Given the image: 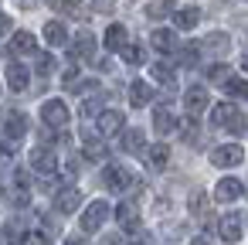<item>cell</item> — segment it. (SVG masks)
I'll list each match as a JSON object with an SVG mask.
<instances>
[{
    "instance_id": "obj_32",
    "label": "cell",
    "mask_w": 248,
    "mask_h": 245,
    "mask_svg": "<svg viewBox=\"0 0 248 245\" xmlns=\"http://www.w3.org/2000/svg\"><path fill=\"white\" fill-rule=\"evenodd\" d=\"M153 79H156V82H167V85H170V82H173V68H170L167 62H156V65H153Z\"/></svg>"
},
{
    "instance_id": "obj_9",
    "label": "cell",
    "mask_w": 248,
    "mask_h": 245,
    "mask_svg": "<svg viewBox=\"0 0 248 245\" xmlns=\"http://www.w3.org/2000/svg\"><path fill=\"white\" fill-rule=\"evenodd\" d=\"M217 235H221L224 242H238V238H241V214L228 211V214L217 221Z\"/></svg>"
},
{
    "instance_id": "obj_4",
    "label": "cell",
    "mask_w": 248,
    "mask_h": 245,
    "mask_svg": "<svg viewBox=\"0 0 248 245\" xmlns=\"http://www.w3.org/2000/svg\"><path fill=\"white\" fill-rule=\"evenodd\" d=\"M102 184H106L109 191H129V187H136V177H133L126 167H106Z\"/></svg>"
},
{
    "instance_id": "obj_14",
    "label": "cell",
    "mask_w": 248,
    "mask_h": 245,
    "mask_svg": "<svg viewBox=\"0 0 248 245\" xmlns=\"http://www.w3.org/2000/svg\"><path fill=\"white\" fill-rule=\"evenodd\" d=\"M72 55H75V58H92V55H95V38H92V31H78V34H75Z\"/></svg>"
},
{
    "instance_id": "obj_7",
    "label": "cell",
    "mask_w": 248,
    "mask_h": 245,
    "mask_svg": "<svg viewBox=\"0 0 248 245\" xmlns=\"http://www.w3.org/2000/svg\"><path fill=\"white\" fill-rule=\"evenodd\" d=\"M78 204H82V191H78V187H62V191L55 194V211H62V214L78 211Z\"/></svg>"
},
{
    "instance_id": "obj_42",
    "label": "cell",
    "mask_w": 248,
    "mask_h": 245,
    "mask_svg": "<svg viewBox=\"0 0 248 245\" xmlns=\"http://www.w3.org/2000/svg\"><path fill=\"white\" fill-rule=\"evenodd\" d=\"M241 68H245V72H248V51H245V55H241Z\"/></svg>"
},
{
    "instance_id": "obj_28",
    "label": "cell",
    "mask_w": 248,
    "mask_h": 245,
    "mask_svg": "<svg viewBox=\"0 0 248 245\" xmlns=\"http://www.w3.org/2000/svg\"><path fill=\"white\" fill-rule=\"evenodd\" d=\"M224 92H228L231 99H248V82H245V79H228V82H224Z\"/></svg>"
},
{
    "instance_id": "obj_19",
    "label": "cell",
    "mask_w": 248,
    "mask_h": 245,
    "mask_svg": "<svg viewBox=\"0 0 248 245\" xmlns=\"http://www.w3.org/2000/svg\"><path fill=\"white\" fill-rule=\"evenodd\" d=\"M34 48H38V41H34V34H28V31H17V34L11 38V51H14V55H34Z\"/></svg>"
},
{
    "instance_id": "obj_26",
    "label": "cell",
    "mask_w": 248,
    "mask_h": 245,
    "mask_svg": "<svg viewBox=\"0 0 248 245\" xmlns=\"http://www.w3.org/2000/svg\"><path fill=\"white\" fill-rule=\"evenodd\" d=\"M146 160H150V167L163 170V167H167V160H170V147H163V143L150 147V150H146Z\"/></svg>"
},
{
    "instance_id": "obj_31",
    "label": "cell",
    "mask_w": 248,
    "mask_h": 245,
    "mask_svg": "<svg viewBox=\"0 0 248 245\" xmlns=\"http://www.w3.org/2000/svg\"><path fill=\"white\" fill-rule=\"evenodd\" d=\"M85 157H89V160H106V157H109V153H106V143L85 140Z\"/></svg>"
},
{
    "instance_id": "obj_10",
    "label": "cell",
    "mask_w": 248,
    "mask_h": 245,
    "mask_svg": "<svg viewBox=\"0 0 248 245\" xmlns=\"http://www.w3.org/2000/svg\"><path fill=\"white\" fill-rule=\"evenodd\" d=\"M184 106H187V113H190V116L204 113V109H207V89H201V85H190V89L184 92Z\"/></svg>"
},
{
    "instance_id": "obj_8",
    "label": "cell",
    "mask_w": 248,
    "mask_h": 245,
    "mask_svg": "<svg viewBox=\"0 0 248 245\" xmlns=\"http://www.w3.org/2000/svg\"><path fill=\"white\" fill-rule=\"evenodd\" d=\"M31 167L38 170V174H55V167H58V157L51 153V150H45V147H38V150H31Z\"/></svg>"
},
{
    "instance_id": "obj_23",
    "label": "cell",
    "mask_w": 248,
    "mask_h": 245,
    "mask_svg": "<svg viewBox=\"0 0 248 245\" xmlns=\"http://www.w3.org/2000/svg\"><path fill=\"white\" fill-rule=\"evenodd\" d=\"M201 48H207V51H214V55H224L228 48H231V38L224 34V31H214V34H207L204 38V45Z\"/></svg>"
},
{
    "instance_id": "obj_18",
    "label": "cell",
    "mask_w": 248,
    "mask_h": 245,
    "mask_svg": "<svg viewBox=\"0 0 248 245\" xmlns=\"http://www.w3.org/2000/svg\"><path fill=\"white\" fill-rule=\"evenodd\" d=\"M153 48L156 51H163V55H170V51H177V34L173 31H167V28H160V31H153Z\"/></svg>"
},
{
    "instance_id": "obj_17",
    "label": "cell",
    "mask_w": 248,
    "mask_h": 245,
    "mask_svg": "<svg viewBox=\"0 0 248 245\" xmlns=\"http://www.w3.org/2000/svg\"><path fill=\"white\" fill-rule=\"evenodd\" d=\"M45 41H48L51 48H62V45L68 41L65 24H62V21H48V24H45Z\"/></svg>"
},
{
    "instance_id": "obj_37",
    "label": "cell",
    "mask_w": 248,
    "mask_h": 245,
    "mask_svg": "<svg viewBox=\"0 0 248 245\" xmlns=\"http://www.w3.org/2000/svg\"><path fill=\"white\" fill-rule=\"evenodd\" d=\"M224 75H228V65H211V68H207V79H211V82H228Z\"/></svg>"
},
{
    "instance_id": "obj_29",
    "label": "cell",
    "mask_w": 248,
    "mask_h": 245,
    "mask_svg": "<svg viewBox=\"0 0 248 245\" xmlns=\"http://www.w3.org/2000/svg\"><path fill=\"white\" fill-rule=\"evenodd\" d=\"M4 238H7V242H24L28 231H24L21 221H7V225H4Z\"/></svg>"
},
{
    "instance_id": "obj_15",
    "label": "cell",
    "mask_w": 248,
    "mask_h": 245,
    "mask_svg": "<svg viewBox=\"0 0 248 245\" xmlns=\"http://www.w3.org/2000/svg\"><path fill=\"white\" fill-rule=\"evenodd\" d=\"M180 123H177V116L170 113V109H156L153 113V130L160 133V136H167V133H173Z\"/></svg>"
},
{
    "instance_id": "obj_3",
    "label": "cell",
    "mask_w": 248,
    "mask_h": 245,
    "mask_svg": "<svg viewBox=\"0 0 248 245\" xmlns=\"http://www.w3.org/2000/svg\"><path fill=\"white\" fill-rule=\"evenodd\" d=\"M41 119L58 130V126H65V123L72 119V113H68V106H65L62 99H48V102L41 106Z\"/></svg>"
},
{
    "instance_id": "obj_40",
    "label": "cell",
    "mask_w": 248,
    "mask_h": 245,
    "mask_svg": "<svg viewBox=\"0 0 248 245\" xmlns=\"http://www.w3.org/2000/svg\"><path fill=\"white\" fill-rule=\"evenodd\" d=\"M102 245H119V235H106V242Z\"/></svg>"
},
{
    "instance_id": "obj_25",
    "label": "cell",
    "mask_w": 248,
    "mask_h": 245,
    "mask_svg": "<svg viewBox=\"0 0 248 245\" xmlns=\"http://www.w3.org/2000/svg\"><path fill=\"white\" fill-rule=\"evenodd\" d=\"M48 4L55 11H62V14H75V17L89 11V0H48Z\"/></svg>"
},
{
    "instance_id": "obj_27",
    "label": "cell",
    "mask_w": 248,
    "mask_h": 245,
    "mask_svg": "<svg viewBox=\"0 0 248 245\" xmlns=\"http://www.w3.org/2000/svg\"><path fill=\"white\" fill-rule=\"evenodd\" d=\"M190 214L194 218H207V194L204 191H194L190 194Z\"/></svg>"
},
{
    "instance_id": "obj_34",
    "label": "cell",
    "mask_w": 248,
    "mask_h": 245,
    "mask_svg": "<svg viewBox=\"0 0 248 245\" xmlns=\"http://www.w3.org/2000/svg\"><path fill=\"white\" fill-rule=\"evenodd\" d=\"M17 143H21V140H11V136H0V157H14V153H17Z\"/></svg>"
},
{
    "instance_id": "obj_16",
    "label": "cell",
    "mask_w": 248,
    "mask_h": 245,
    "mask_svg": "<svg viewBox=\"0 0 248 245\" xmlns=\"http://www.w3.org/2000/svg\"><path fill=\"white\" fill-rule=\"evenodd\" d=\"M197 21H201V11H197V7H180V11H173V24H177L180 31L197 28Z\"/></svg>"
},
{
    "instance_id": "obj_41",
    "label": "cell",
    "mask_w": 248,
    "mask_h": 245,
    "mask_svg": "<svg viewBox=\"0 0 248 245\" xmlns=\"http://www.w3.org/2000/svg\"><path fill=\"white\" fill-rule=\"evenodd\" d=\"M65 245H85V238H65Z\"/></svg>"
},
{
    "instance_id": "obj_35",
    "label": "cell",
    "mask_w": 248,
    "mask_h": 245,
    "mask_svg": "<svg viewBox=\"0 0 248 245\" xmlns=\"http://www.w3.org/2000/svg\"><path fill=\"white\" fill-rule=\"evenodd\" d=\"M197 55H201V45H187V48L180 51V62H184V65H194Z\"/></svg>"
},
{
    "instance_id": "obj_2",
    "label": "cell",
    "mask_w": 248,
    "mask_h": 245,
    "mask_svg": "<svg viewBox=\"0 0 248 245\" xmlns=\"http://www.w3.org/2000/svg\"><path fill=\"white\" fill-rule=\"evenodd\" d=\"M109 204L106 201H92L85 211H82V231H99L102 225H106V218H109Z\"/></svg>"
},
{
    "instance_id": "obj_39",
    "label": "cell",
    "mask_w": 248,
    "mask_h": 245,
    "mask_svg": "<svg viewBox=\"0 0 248 245\" xmlns=\"http://www.w3.org/2000/svg\"><path fill=\"white\" fill-rule=\"evenodd\" d=\"M0 34H11V17L0 14Z\"/></svg>"
},
{
    "instance_id": "obj_24",
    "label": "cell",
    "mask_w": 248,
    "mask_h": 245,
    "mask_svg": "<svg viewBox=\"0 0 248 245\" xmlns=\"http://www.w3.org/2000/svg\"><path fill=\"white\" fill-rule=\"evenodd\" d=\"M123 150H126V153H143V150H146L143 130H126V133H123Z\"/></svg>"
},
{
    "instance_id": "obj_11",
    "label": "cell",
    "mask_w": 248,
    "mask_h": 245,
    "mask_svg": "<svg viewBox=\"0 0 248 245\" xmlns=\"http://www.w3.org/2000/svg\"><path fill=\"white\" fill-rule=\"evenodd\" d=\"M123 126H126L123 113H116V109H106V113H99V133H102V136H112V133H119Z\"/></svg>"
},
{
    "instance_id": "obj_12",
    "label": "cell",
    "mask_w": 248,
    "mask_h": 245,
    "mask_svg": "<svg viewBox=\"0 0 248 245\" xmlns=\"http://www.w3.org/2000/svg\"><path fill=\"white\" fill-rule=\"evenodd\" d=\"M116 218H119V225H123L126 231H140V211H136L133 201H123V204L116 208Z\"/></svg>"
},
{
    "instance_id": "obj_6",
    "label": "cell",
    "mask_w": 248,
    "mask_h": 245,
    "mask_svg": "<svg viewBox=\"0 0 248 245\" xmlns=\"http://www.w3.org/2000/svg\"><path fill=\"white\" fill-rule=\"evenodd\" d=\"M241 180H234V177H221L217 184H214V201H221V204H231L234 197H241Z\"/></svg>"
},
{
    "instance_id": "obj_20",
    "label": "cell",
    "mask_w": 248,
    "mask_h": 245,
    "mask_svg": "<svg viewBox=\"0 0 248 245\" xmlns=\"http://www.w3.org/2000/svg\"><path fill=\"white\" fill-rule=\"evenodd\" d=\"M28 75H31V72H28L24 65H17V62L7 65V85H11L14 92H24V89H28Z\"/></svg>"
},
{
    "instance_id": "obj_36",
    "label": "cell",
    "mask_w": 248,
    "mask_h": 245,
    "mask_svg": "<svg viewBox=\"0 0 248 245\" xmlns=\"http://www.w3.org/2000/svg\"><path fill=\"white\" fill-rule=\"evenodd\" d=\"M38 72H41V75H51V72H55V58H51V55H38Z\"/></svg>"
},
{
    "instance_id": "obj_21",
    "label": "cell",
    "mask_w": 248,
    "mask_h": 245,
    "mask_svg": "<svg viewBox=\"0 0 248 245\" xmlns=\"http://www.w3.org/2000/svg\"><path fill=\"white\" fill-rule=\"evenodd\" d=\"M106 48L109 51H123L126 48V28L123 24H109L106 28Z\"/></svg>"
},
{
    "instance_id": "obj_22",
    "label": "cell",
    "mask_w": 248,
    "mask_h": 245,
    "mask_svg": "<svg viewBox=\"0 0 248 245\" xmlns=\"http://www.w3.org/2000/svg\"><path fill=\"white\" fill-rule=\"evenodd\" d=\"M150 99H153V89H150L146 82H140V79H136V82L129 85V102H133L136 109H143V106H146Z\"/></svg>"
},
{
    "instance_id": "obj_30",
    "label": "cell",
    "mask_w": 248,
    "mask_h": 245,
    "mask_svg": "<svg viewBox=\"0 0 248 245\" xmlns=\"http://www.w3.org/2000/svg\"><path fill=\"white\" fill-rule=\"evenodd\" d=\"M170 11H173V4H170V0H156V4H150V7H146V17L160 21V17H167Z\"/></svg>"
},
{
    "instance_id": "obj_38",
    "label": "cell",
    "mask_w": 248,
    "mask_h": 245,
    "mask_svg": "<svg viewBox=\"0 0 248 245\" xmlns=\"http://www.w3.org/2000/svg\"><path fill=\"white\" fill-rule=\"evenodd\" d=\"M82 113H85V116H92V113H99V99H89V102L82 106Z\"/></svg>"
},
{
    "instance_id": "obj_5",
    "label": "cell",
    "mask_w": 248,
    "mask_h": 245,
    "mask_svg": "<svg viewBox=\"0 0 248 245\" xmlns=\"http://www.w3.org/2000/svg\"><path fill=\"white\" fill-rule=\"evenodd\" d=\"M241 157H245V150H241L238 143H224V147H214L211 163H214V167H238Z\"/></svg>"
},
{
    "instance_id": "obj_1",
    "label": "cell",
    "mask_w": 248,
    "mask_h": 245,
    "mask_svg": "<svg viewBox=\"0 0 248 245\" xmlns=\"http://www.w3.org/2000/svg\"><path fill=\"white\" fill-rule=\"evenodd\" d=\"M211 123H214L217 130H228L231 136H245V133H248V119L234 109V102H217V106L211 109Z\"/></svg>"
},
{
    "instance_id": "obj_43",
    "label": "cell",
    "mask_w": 248,
    "mask_h": 245,
    "mask_svg": "<svg viewBox=\"0 0 248 245\" xmlns=\"http://www.w3.org/2000/svg\"><path fill=\"white\" fill-rule=\"evenodd\" d=\"M190 245H211V242H207V238H194Z\"/></svg>"
},
{
    "instance_id": "obj_13",
    "label": "cell",
    "mask_w": 248,
    "mask_h": 245,
    "mask_svg": "<svg viewBox=\"0 0 248 245\" xmlns=\"http://www.w3.org/2000/svg\"><path fill=\"white\" fill-rule=\"evenodd\" d=\"M24 133H28V116H24V113H11V116L4 119V136L21 140Z\"/></svg>"
},
{
    "instance_id": "obj_33",
    "label": "cell",
    "mask_w": 248,
    "mask_h": 245,
    "mask_svg": "<svg viewBox=\"0 0 248 245\" xmlns=\"http://www.w3.org/2000/svg\"><path fill=\"white\" fill-rule=\"evenodd\" d=\"M123 58H126L129 65H143V58H146V55H143V48H136V45H126V48H123Z\"/></svg>"
}]
</instances>
